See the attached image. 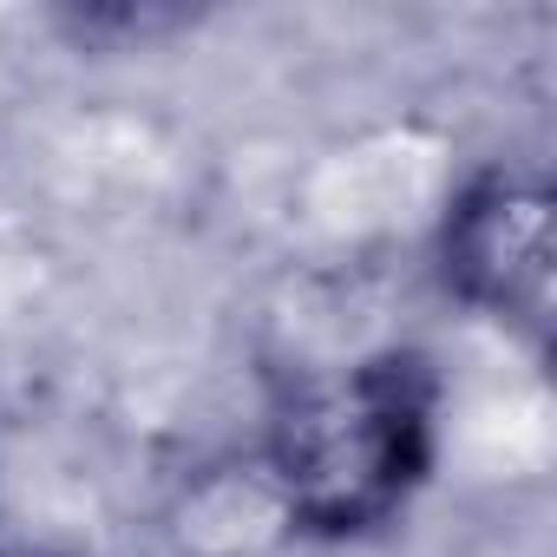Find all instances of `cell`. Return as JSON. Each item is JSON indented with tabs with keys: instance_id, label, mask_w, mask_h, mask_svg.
<instances>
[{
	"instance_id": "7a4b0ae2",
	"label": "cell",
	"mask_w": 557,
	"mask_h": 557,
	"mask_svg": "<svg viewBox=\"0 0 557 557\" xmlns=\"http://www.w3.org/2000/svg\"><path fill=\"white\" fill-rule=\"evenodd\" d=\"M433 283L472 322L511 335L524 355H550L557 329V197L537 164H472L433 216Z\"/></svg>"
},
{
	"instance_id": "6da1fadb",
	"label": "cell",
	"mask_w": 557,
	"mask_h": 557,
	"mask_svg": "<svg viewBox=\"0 0 557 557\" xmlns=\"http://www.w3.org/2000/svg\"><path fill=\"white\" fill-rule=\"evenodd\" d=\"M446 374L420 342H387L269 381L243 446L283 511L289 544L387 537L440 472Z\"/></svg>"
},
{
	"instance_id": "3957f363",
	"label": "cell",
	"mask_w": 557,
	"mask_h": 557,
	"mask_svg": "<svg viewBox=\"0 0 557 557\" xmlns=\"http://www.w3.org/2000/svg\"><path fill=\"white\" fill-rule=\"evenodd\" d=\"M164 531H171L177 557H262V550L289 544L283 511H275L269 485L256 479L249 453L197 466L177 485V498L164 511Z\"/></svg>"
},
{
	"instance_id": "277c9868",
	"label": "cell",
	"mask_w": 557,
	"mask_h": 557,
	"mask_svg": "<svg viewBox=\"0 0 557 557\" xmlns=\"http://www.w3.org/2000/svg\"><path fill=\"white\" fill-rule=\"evenodd\" d=\"M0 557H79V550H60V544H0Z\"/></svg>"
}]
</instances>
